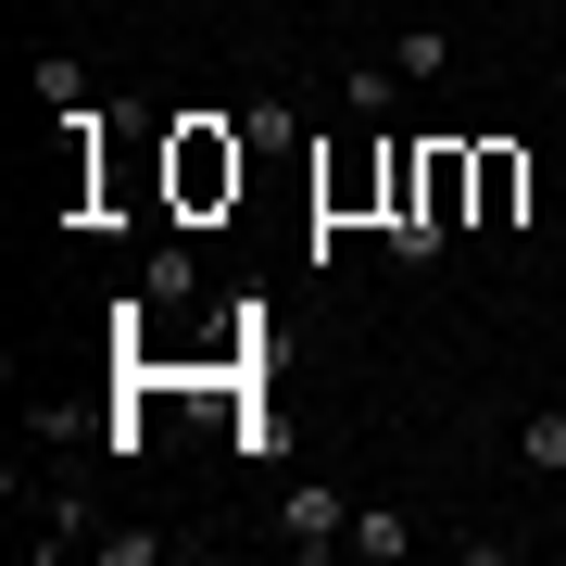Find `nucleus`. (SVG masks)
Returning a JSON list of instances; mask_svg holds the SVG:
<instances>
[{
    "label": "nucleus",
    "instance_id": "obj_1",
    "mask_svg": "<svg viewBox=\"0 0 566 566\" xmlns=\"http://www.w3.org/2000/svg\"><path fill=\"white\" fill-rule=\"evenodd\" d=\"M164 177H177V214H214V202H240V177H252V139H227L214 114H189L177 139H164Z\"/></svg>",
    "mask_w": 566,
    "mask_h": 566
},
{
    "label": "nucleus",
    "instance_id": "obj_6",
    "mask_svg": "<svg viewBox=\"0 0 566 566\" xmlns=\"http://www.w3.org/2000/svg\"><path fill=\"white\" fill-rule=\"evenodd\" d=\"M390 63H403V88L453 76V25H403V39H390Z\"/></svg>",
    "mask_w": 566,
    "mask_h": 566
},
{
    "label": "nucleus",
    "instance_id": "obj_8",
    "mask_svg": "<svg viewBox=\"0 0 566 566\" xmlns=\"http://www.w3.org/2000/svg\"><path fill=\"white\" fill-rule=\"evenodd\" d=\"M340 102H353L365 126H378L390 102H403V63H340Z\"/></svg>",
    "mask_w": 566,
    "mask_h": 566
},
{
    "label": "nucleus",
    "instance_id": "obj_7",
    "mask_svg": "<svg viewBox=\"0 0 566 566\" xmlns=\"http://www.w3.org/2000/svg\"><path fill=\"white\" fill-rule=\"evenodd\" d=\"M516 465H528V479H566V403H542L516 428Z\"/></svg>",
    "mask_w": 566,
    "mask_h": 566
},
{
    "label": "nucleus",
    "instance_id": "obj_5",
    "mask_svg": "<svg viewBox=\"0 0 566 566\" xmlns=\"http://www.w3.org/2000/svg\"><path fill=\"white\" fill-rule=\"evenodd\" d=\"M516 202H528V151L479 139V214H516Z\"/></svg>",
    "mask_w": 566,
    "mask_h": 566
},
{
    "label": "nucleus",
    "instance_id": "obj_9",
    "mask_svg": "<svg viewBox=\"0 0 566 566\" xmlns=\"http://www.w3.org/2000/svg\"><path fill=\"white\" fill-rule=\"evenodd\" d=\"M39 102L51 114H88V63L76 51H39Z\"/></svg>",
    "mask_w": 566,
    "mask_h": 566
},
{
    "label": "nucleus",
    "instance_id": "obj_2",
    "mask_svg": "<svg viewBox=\"0 0 566 566\" xmlns=\"http://www.w3.org/2000/svg\"><path fill=\"white\" fill-rule=\"evenodd\" d=\"M277 542L290 554H353V504L340 491H277Z\"/></svg>",
    "mask_w": 566,
    "mask_h": 566
},
{
    "label": "nucleus",
    "instance_id": "obj_10",
    "mask_svg": "<svg viewBox=\"0 0 566 566\" xmlns=\"http://www.w3.org/2000/svg\"><path fill=\"white\" fill-rule=\"evenodd\" d=\"M139 290H151V303H189V290H202V264H189V252H177V240H164V252H151V264H139Z\"/></svg>",
    "mask_w": 566,
    "mask_h": 566
},
{
    "label": "nucleus",
    "instance_id": "obj_12",
    "mask_svg": "<svg viewBox=\"0 0 566 566\" xmlns=\"http://www.w3.org/2000/svg\"><path fill=\"white\" fill-rule=\"evenodd\" d=\"M290 126H303V114H290V102H277V88H264V102L240 114V139H252V151H290Z\"/></svg>",
    "mask_w": 566,
    "mask_h": 566
},
{
    "label": "nucleus",
    "instance_id": "obj_4",
    "mask_svg": "<svg viewBox=\"0 0 566 566\" xmlns=\"http://www.w3.org/2000/svg\"><path fill=\"white\" fill-rule=\"evenodd\" d=\"M25 542L39 554H88L102 542V504H88V491H39V528H25Z\"/></svg>",
    "mask_w": 566,
    "mask_h": 566
},
{
    "label": "nucleus",
    "instance_id": "obj_11",
    "mask_svg": "<svg viewBox=\"0 0 566 566\" xmlns=\"http://www.w3.org/2000/svg\"><path fill=\"white\" fill-rule=\"evenodd\" d=\"M151 554H177V542H164V528H102V542H88V566H151Z\"/></svg>",
    "mask_w": 566,
    "mask_h": 566
},
{
    "label": "nucleus",
    "instance_id": "obj_3",
    "mask_svg": "<svg viewBox=\"0 0 566 566\" xmlns=\"http://www.w3.org/2000/svg\"><path fill=\"white\" fill-rule=\"evenodd\" d=\"M353 554L365 566H403V554H428V516L416 504H353Z\"/></svg>",
    "mask_w": 566,
    "mask_h": 566
},
{
    "label": "nucleus",
    "instance_id": "obj_13",
    "mask_svg": "<svg viewBox=\"0 0 566 566\" xmlns=\"http://www.w3.org/2000/svg\"><path fill=\"white\" fill-rule=\"evenodd\" d=\"M277 13H290V0H277Z\"/></svg>",
    "mask_w": 566,
    "mask_h": 566
}]
</instances>
